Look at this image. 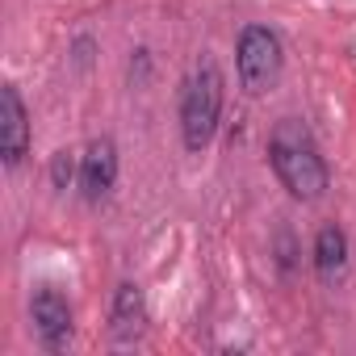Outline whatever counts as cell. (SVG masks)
<instances>
[{"mask_svg": "<svg viewBox=\"0 0 356 356\" xmlns=\"http://www.w3.org/2000/svg\"><path fill=\"white\" fill-rule=\"evenodd\" d=\"M109 323H113V335L118 339H134L147 323V302H143V289L134 281H122L118 293H113V310H109Z\"/></svg>", "mask_w": 356, "mask_h": 356, "instance_id": "cell-7", "label": "cell"}, {"mask_svg": "<svg viewBox=\"0 0 356 356\" xmlns=\"http://www.w3.org/2000/svg\"><path fill=\"white\" fill-rule=\"evenodd\" d=\"M281 63H285V55H281V38H277L273 30L248 26V30L239 34L235 67H239V80H243V88H248L252 97L268 92V88L281 80Z\"/></svg>", "mask_w": 356, "mask_h": 356, "instance_id": "cell-3", "label": "cell"}, {"mask_svg": "<svg viewBox=\"0 0 356 356\" xmlns=\"http://www.w3.org/2000/svg\"><path fill=\"white\" fill-rule=\"evenodd\" d=\"M72 176H76V159H72V151H59L51 159V181H55V189H67Z\"/></svg>", "mask_w": 356, "mask_h": 356, "instance_id": "cell-9", "label": "cell"}, {"mask_svg": "<svg viewBox=\"0 0 356 356\" xmlns=\"http://www.w3.org/2000/svg\"><path fill=\"white\" fill-rule=\"evenodd\" d=\"M268 163L277 172V181L298 197V202H318L327 193V163L310 138V130L298 118L277 122L268 138Z\"/></svg>", "mask_w": 356, "mask_h": 356, "instance_id": "cell-1", "label": "cell"}, {"mask_svg": "<svg viewBox=\"0 0 356 356\" xmlns=\"http://www.w3.org/2000/svg\"><path fill=\"white\" fill-rule=\"evenodd\" d=\"M314 268L323 281H339L348 273V235L339 227H323L314 239Z\"/></svg>", "mask_w": 356, "mask_h": 356, "instance_id": "cell-8", "label": "cell"}, {"mask_svg": "<svg viewBox=\"0 0 356 356\" xmlns=\"http://www.w3.org/2000/svg\"><path fill=\"white\" fill-rule=\"evenodd\" d=\"M30 314H34V331H38V339L47 348H63L72 339V310H67L59 289L42 285L34 293V302H30Z\"/></svg>", "mask_w": 356, "mask_h": 356, "instance_id": "cell-5", "label": "cell"}, {"mask_svg": "<svg viewBox=\"0 0 356 356\" xmlns=\"http://www.w3.org/2000/svg\"><path fill=\"white\" fill-rule=\"evenodd\" d=\"M222 118V72L214 59H202L181 97V134L189 151H206Z\"/></svg>", "mask_w": 356, "mask_h": 356, "instance_id": "cell-2", "label": "cell"}, {"mask_svg": "<svg viewBox=\"0 0 356 356\" xmlns=\"http://www.w3.org/2000/svg\"><path fill=\"white\" fill-rule=\"evenodd\" d=\"M118 181V147L113 138H97L88 143V151L80 155V189L88 202H101Z\"/></svg>", "mask_w": 356, "mask_h": 356, "instance_id": "cell-6", "label": "cell"}, {"mask_svg": "<svg viewBox=\"0 0 356 356\" xmlns=\"http://www.w3.org/2000/svg\"><path fill=\"white\" fill-rule=\"evenodd\" d=\"M26 147H30V118H26V105L17 97V88L5 84L0 88V155H5L9 168H17Z\"/></svg>", "mask_w": 356, "mask_h": 356, "instance_id": "cell-4", "label": "cell"}]
</instances>
